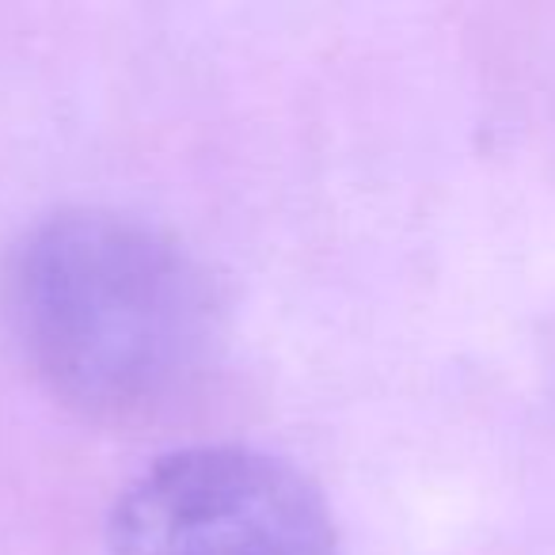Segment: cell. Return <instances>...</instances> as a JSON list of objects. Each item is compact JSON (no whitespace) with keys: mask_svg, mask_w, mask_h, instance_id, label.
I'll use <instances>...</instances> for the list:
<instances>
[{"mask_svg":"<svg viewBox=\"0 0 555 555\" xmlns=\"http://www.w3.org/2000/svg\"><path fill=\"white\" fill-rule=\"evenodd\" d=\"M115 555H339L320 494L247 449H186L126 491Z\"/></svg>","mask_w":555,"mask_h":555,"instance_id":"2","label":"cell"},{"mask_svg":"<svg viewBox=\"0 0 555 555\" xmlns=\"http://www.w3.org/2000/svg\"><path fill=\"white\" fill-rule=\"evenodd\" d=\"M9 320L35 373L95 418H145L176 403L217 335L198 262L111 214L54 217L20 244Z\"/></svg>","mask_w":555,"mask_h":555,"instance_id":"1","label":"cell"}]
</instances>
